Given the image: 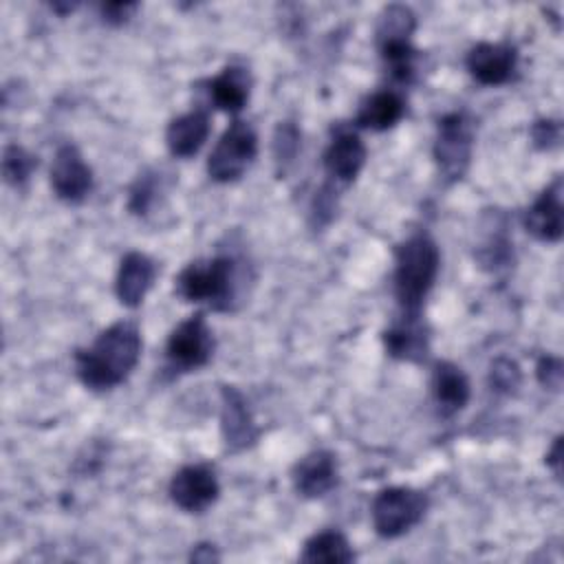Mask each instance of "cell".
<instances>
[{
    "instance_id": "1",
    "label": "cell",
    "mask_w": 564,
    "mask_h": 564,
    "mask_svg": "<svg viewBox=\"0 0 564 564\" xmlns=\"http://www.w3.org/2000/svg\"><path fill=\"white\" fill-rule=\"evenodd\" d=\"M139 355V328L130 322H117L99 333L90 348L75 355L77 377L90 390H110L132 372Z\"/></svg>"
},
{
    "instance_id": "2",
    "label": "cell",
    "mask_w": 564,
    "mask_h": 564,
    "mask_svg": "<svg viewBox=\"0 0 564 564\" xmlns=\"http://www.w3.org/2000/svg\"><path fill=\"white\" fill-rule=\"evenodd\" d=\"M438 273V247L427 234H414L397 247L394 295L405 315H419Z\"/></svg>"
},
{
    "instance_id": "3",
    "label": "cell",
    "mask_w": 564,
    "mask_h": 564,
    "mask_svg": "<svg viewBox=\"0 0 564 564\" xmlns=\"http://www.w3.org/2000/svg\"><path fill=\"white\" fill-rule=\"evenodd\" d=\"M176 293L187 302H209L214 308H229L236 295V262L229 256L187 264L176 278Z\"/></svg>"
},
{
    "instance_id": "4",
    "label": "cell",
    "mask_w": 564,
    "mask_h": 564,
    "mask_svg": "<svg viewBox=\"0 0 564 564\" xmlns=\"http://www.w3.org/2000/svg\"><path fill=\"white\" fill-rule=\"evenodd\" d=\"M427 509L423 491L412 487H388L372 500V524L381 538H399L421 522Z\"/></svg>"
},
{
    "instance_id": "5",
    "label": "cell",
    "mask_w": 564,
    "mask_h": 564,
    "mask_svg": "<svg viewBox=\"0 0 564 564\" xmlns=\"http://www.w3.org/2000/svg\"><path fill=\"white\" fill-rule=\"evenodd\" d=\"M258 152L256 130L247 121H234L209 154L207 172L218 183L240 178Z\"/></svg>"
},
{
    "instance_id": "6",
    "label": "cell",
    "mask_w": 564,
    "mask_h": 564,
    "mask_svg": "<svg viewBox=\"0 0 564 564\" xmlns=\"http://www.w3.org/2000/svg\"><path fill=\"white\" fill-rule=\"evenodd\" d=\"M474 143V126L465 112L445 115L438 121V134L434 141V159L445 181H458L469 167Z\"/></svg>"
},
{
    "instance_id": "7",
    "label": "cell",
    "mask_w": 564,
    "mask_h": 564,
    "mask_svg": "<svg viewBox=\"0 0 564 564\" xmlns=\"http://www.w3.org/2000/svg\"><path fill=\"white\" fill-rule=\"evenodd\" d=\"M214 350L212 330L200 313L181 322L167 337L165 355L174 370H194L209 361Z\"/></svg>"
},
{
    "instance_id": "8",
    "label": "cell",
    "mask_w": 564,
    "mask_h": 564,
    "mask_svg": "<svg viewBox=\"0 0 564 564\" xmlns=\"http://www.w3.org/2000/svg\"><path fill=\"white\" fill-rule=\"evenodd\" d=\"M51 187L66 203H79L90 194L93 172L73 143L57 148L51 165Z\"/></svg>"
},
{
    "instance_id": "9",
    "label": "cell",
    "mask_w": 564,
    "mask_h": 564,
    "mask_svg": "<svg viewBox=\"0 0 564 564\" xmlns=\"http://www.w3.org/2000/svg\"><path fill=\"white\" fill-rule=\"evenodd\" d=\"M172 502L189 513H200L218 498V480L207 465H187L170 480Z\"/></svg>"
},
{
    "instance_id": "10",
    "label": "cell",
    "mask_w": 564,
    "mask_h": 564,
    "mask_svg": "<svg viewBox=\"0 0 564 564\" xmlns=\"http://www.w3.org/2000/svg\"><path fill=\"white\" fill-rule=\"evenodd\" d=\"M220 399H223L220 430H223V438H225L227 449H231V452L247 449L258 438V427L251 419V412L247 408L245 397L236 388L223 386Z\"/></svg>"
},
{
    "instance_id": "11",
    "label": "cell",
    "mask_w": 564,
    "mask_h": 564,
    "mask_svg": "<svg viewBox=\"0 0 564 564\" xmlns=\"http://www.w3.org/2000/svg\"><path fill=\"white\" fill-rule=\"evenodd\" d=\"M467 68L476 82L500 86L516 68V48L505 42H480L467 53Z\"/></svg>"
},
{
    "instance_id": "12",
    "label": "cell",
    "mask_w": 564,
    "mask_h": 564,
    "mask_svg": "<svg viewBox=\"0 0 564 564\" xmlns=\"http://www.w3.org/2000/svg\"><path fill=\"white\" fill-rule=\"evenodd\" d=\"M524 227L531 236L544 242H557L562 238V181L555 178L535 203L527 209Z\"/></svg>"
},
{
    "instance_id": "13",
    "label": "cell",
    "mask_w": 564,
    "mask_h": 564,
    "mask_svg": "<svg viewBox=\"0 0 564 564\" xmlns=\"http://www.w3.org/2000/svg\"><path fill=\"white\" fill-rule=\"evenodd\" d=\"M293 485L304 498L326 496L337 485V460L330 452L317 449L306 454L293 467Z\"/></svg>"
},
{
    "instance_id": "14",
    "label": "cell",
    "mask_w": 564,
    "mask_h": 564,
    "mask_svg": "<svg viewBox=\"0 0 564 564\" xmlns=\"http://www.w3.org/2000/svg\"><path fill=\"white\" fill-rule=\"evenodd\" d=\"M154 275H156L154 262L145 253H139V251L128 253L119 264V273H117V282H115L119 302L130 308L139 306L143 302L145 293L150 291Z\"/></svg>"
},
{
    "instance_id": "15",
    "label": "cell",
    "mask_w": 564,
    "mask_h": 564,
    "mask_svg": "<svg viewBox=\"0 0 564 564\" xmlns=\"http://www.w3.org/2000/svg\"><path fill=\"white\" fill-rule=\"evenodd\" d=\"M383 346L390 357L421 361L427 352V330L419 315H405L383 333Z\"/></svg>"
},
{
    "instance_id": "16",
    "label": "cell",
    "mask_w": 564,
    "mask_h": 564,
    "mask_svg": "<svg viewBox=\"0 0 564 564\" xmlns=\"http://www.w3.org/2000/svg\"><path fill=\"white\" fill-rule=\"evenodd\" d=\"M364 163H366V145L355 132H339L330 141V145L324 154L326 172L335 181H341V183L355 181V176L359 174Z\"/></svg>"
},
{
    "instance_id": "17",
    "label": "cell",
    "mask_w": 564,
    "mask_h": 564,
    "mask_svg": "<svg viewBox=\"0 0 564 564\" xmlns=\"http://www.w3.org/2000/svg\"><path fill=\"white\" fill-rule=\"evenodd\" d=\"M432 394L443 414H454L469 401V381L456 364L436 361L432 370Z\"/></svg>"
},
{
    "instance_id": "18",
    "label": "cell",
    "mask_w": 564,
    "mask_h": 564,
    "mask_svg": "<svg viewBox=\"0 0 564 564\" xmlns=\"http://www.w3.org/2000/svg\"><path fill=\"white\" fill-rule=\"evenodd\" d=\"M209 134V117L203 110H192L176 117L165 132V143L174 156L187 159L196 154Z\"/></svg>"
},
{
    "instance_id": "19",
    "label": "cell",
    "mask_w": 564,
    "mask_h": 564,
    "mask_svg": "<svg viewBox=\"0 0 564 564\" xmlns=\"http://www.w3.org/2000/svg\"><path fill=\"white\" fill-rule=\"evenodd\" d=\"M251 77L245 68L227 66L220 75L209 82V97L212 101L225 112H238L245 108L249 99Z\"/></svg>"
},
{
    "instance_id": "20",
    "label": "cell",
    "mask_w": 564,
    "mask_h": 564,
    "mask_svg": "<svg viewBox=\"0 0 564 564\" xmlns=\"http://www.w3.org/2000/svg\"><path fill=\"white\" fill-rule=\"evenodd\" d=\"M403 99L394 90H379L370 95L359 112H357V123L368 130H388L392 128L401 117H403Z\"/></svg>"
},
{
    "instance_id": "21",
    "label": "cell",
    "mask_w": 564,
    "mask_h": 564,
    "mask_svg": "<svg viewBox=\"0 0 564 564\" xmlns=\"http://www.w3.org/2000/svg\"><path fill=\"white\" fill-rule=\"evenodd\" d=\"M300 560L308 562V564H341V562H352L355 553H352L346 535L330 529V531H319L313 538H308Z\"/></svg>"
},
{
    "instance_id": "22",
    "label": "cell",
    "mask_w": 564,
    "mask_h": 564,
    "mask_svg": "<svg viewBox=\"0 0 564 564\" xmlns=\"http://www.w3.org/2000/svg\"><path fill=\"white\" fill-rule=\"evenodd\" d=\"M412 31H414V13L403 4H390L379 15L377 44L410 40Z\"/></svg>"
},
{
    "instance_id": "23",
    "label": "cell",
    "mask_w": 564,
    "mask_h": 564,
    "mask_svg": "<svg viewBox=\"0 0 564 564\" xmlns=\"http://www.w3.org/2000/svg\"><path fill=\"white\" fill-rule=\"evenodd\" d=\"M37 161L33 154H29L22 145H7L4 148V154H2V174H4V181L11 183V185H22L31 172L35 170Z\"/></svg>"
},
{
    "instance_id": "24",
    "label": "cell",
    "mask_w": 564,
    "mask_h": 564,
    "mask_svg": "<svg viewBox=\"0 0 564 564\" xmlns=\"http://www.w3.org/2000/svg\"><path fill=\"white\" fill-rule=\"evenodd\" d=\"M489 381L498 392H513L520 386L518 364L511 359H496L489 372Z\"/></svg>"
},
{
    "instance_id": "25",
    "label": "cell",
    "mask_w": 564,
    "mask_h": 564,
    "mask_svg": "<svg viewBox=\"0 0 564 564\" xmlns=\"http://www.w3.org/2000/svg\"><path fill=\"white\" fill-rule=\"evenodd\" d=\"M154 192H156V181L154 174H143L137 178V183L130 189V209L134 214H145L148 207L154 203Z\"/></svg>"
},
{
    "instance_id": "26",
    "label": "cell",
    "mask_w": 564,
    "mask_h": 564,
    "mask_svg": "<svg viewBox=\"0 0 564 564\" xmlns=\"http://www.w3.org/2000/svg\"><path fill=\"white\" fill-rule=\"evenodd\" d=\"M297 139H300V134H297V130H295L293 123H282V126H278L275 143H273V148H275V161H278V163L293 159V154H295V150H297Z\"/></svg>"
},
{
    "instance_id": "27",
    "label": "cell",
    "mask_w": 564,
    "mask_h": 564,
    "mask_svg": "<svg viewBox=\"0 0 564 564\" xmlns=\"http://www.w3.org/2000/svg\"><path fill=\"white\" fill-rule=\"evenodd\" d=\"M538 381L549 388V390H557L562 386V361L557 357H542L538 361Z\"/></svg>"
},
{
    "instance_id": "28",
    "label": "cell",
    "mask_w": 564,
    "mask_h": 564,
    "mask_svg": "<svg viewBox=\"0 0 564 564\" xmlns=\"http://www.w3.org/2000/svg\"><path fill=\"white\" fill-rule=\"evenodd\" d=\"M531 137H533V143L538 148H542V150L553 148L560 141V126L551 119H540V121L533 123Z\"/></svg>"
},
{
    "instance_id": "29",
    "label": "cell",
    "mask_w": 564,
    "mask_h": 564,
    "mask_svg": "<svg viewBox=\"0 0 564 564\" xmlns=\"http://www.w3.org/2000/svg\"><path fill=\"white\" fill-rule=\"evenodd\" d=\"M99 11L108 24H123L137 11V2H106Z\"/></svg>"
},
{
    "instance_id": "30",
    "label": "cell",
    "mask_w": 564,
    "mask_h": 564,
    "mask_svg": "<svg viewBox=\"0 0 564 564\" xmlns=\"http://www.w3.org/2000/svg\"><path fill=\"white\" fill-rule=\"evenodd\" d=\"M560 456H562V438L555 441V445H553V449H551V454L546 458V463L555 469V474H560Z\"/></svg>"
}]
</instances>
